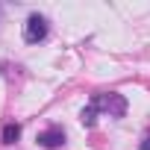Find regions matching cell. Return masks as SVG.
<instances>
[{
  "instance_id": "1",
  "label": "cell",
  "mask_w": 150,
  "mask_h": 150,
  "mask_svg": "<svg viewBox=\"0 0 150 150\" xmlns=\"http://www.w3.org/2000/svg\"><path fill=\"white\" fill-rule=\"evenodd\" d=\"M47 33H50L47 18L38 15V12H33V15L27 18V24H24V41H27V44H38V41L47 38Z\"/></svg>"
},
{
  "instance_id": "2",
  "label": "cell",
  "mask_w": 150,
  "mask_h": 150,
  "mask_svg": "<svg viewBox=\"0 0 150 150\" xmlns=\"http://www.w3.org/2000/svg\"><path fill=\"white\" fill-rule=\"evenodd\" d=\"M94 97H97V103H100V112H109V118H124V112H127L124 94L109 91V94H94Z\"/></svg>"
},
{
  "instance_id": "3",
  "label": "cell",
  "mask_w": 150,
  "mask_h": 150,
  "mask_svg": "<svg viewBox=\"0 0 150 150\" xmlns=\"http://www.w3.org/2000/svg\"><path fill=\"white\" fill-rule=\"evenodd\" d=\"M35 141H38V147H44V150H59V147H65V129H62V127H47L44 132L35 135Z\"/></svg>"
},
{
  "instance_id": "4",
  "label": "cell",
  "mask_w": 150,
  "mask_h": 150,
  "mask_svg": "<svg viewBox=\"0 0 150 150\" xmlns=\"http://www.w3.org/2000/svg\"><path fill=\"white\" fill-rule=\"evenodd\" d=\"M97 112H100V103H97V97H91V103L83 109V115H80V121H83V127H94V121H97Z\"/></svg>"
},
{
  "instance_id": "5",
  "label": "cell",
  "mask_w": 150,
  "mask_h": 150,
  "mask_svg": "<svg viewBox=\"0 0 150 150\" xmlns=\"http://www.w3.org/2000/svg\"><path fill=\"white\" fill-rule=\"evenodd\" d=\"M0 138H3V144H15V141L21 138V127H18V124H6L3 132H0Z\"/></svg>"
},
{
  "instance_id": "6",
  "label": "cell",
  "mask_w": 150,
  "mask_h": 150,
  "mask_svg": "<svg viewBox=\"0 0 150 150\" xmlns=\"http://www.w3.org/2000/svg\"><path fill=\"white\" fill-rule=\"evenodd\" d=\"M138 150H150V135H147V138L141 141V147H138Z\"/></svg>"
},
{
  "instance_id": "7",
  "label": "cell",
  "mask_w": 150,
  "mask_h": 150,
  "mask_svg": "<svg viewBox=\"0 0 150 150\" xmlns=\"http://www.w3.org/2000/svg\"><path fill=\"white\" fill-rule=\"evenodd\" d=\"M0 18H3V6H0Z\"/></svg>"
}]
</instances>
